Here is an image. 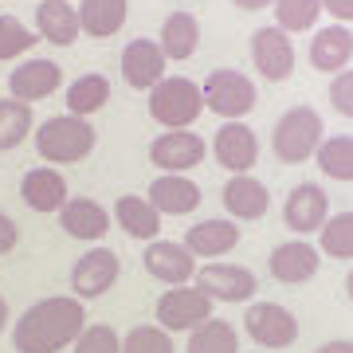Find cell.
I'll list each match as a JSON object with an SVG mask.
<instances>
[{"label": "cell", "instance_id": "277c9868", "mask_svg": "<svg viewBox=\"0 0 353 353\" xmlns=\"http://www.w3.org/2000/svg\"><path fill=\"white\" fill-rule=\"evenodd\" d=\"M201 114H204V94L192 79L165 75L150 90V118L161 122L165 130H189Z\"/></svg>", "mask_w": 353, "mask_h": 353}, {"label": "cell", "instance_id": "8d00e7d4", "mask_svg": "<svg viewBox=\"0 0 353 353\" xmlns=\"http://www.w3.org/2000/svg\"><path fill=\"white\" fill-rule=\"evenodd\" d=\"M330 102H334V110L338 114L353 118V71L350 67L334 75V83H330Z\"/></svg>", "mask_w": 353, "mask_h": 353}, {"label": "cell", "instance_id": "44dd1931", "mask_svg": "<svg viewBox=\"0 0 353 353\" xmlns=\"http://www.w3.org/2000/svg\"><path fill=\"white\" fill-rule=\"evenodd\" d=\"M353 59V32L345 24H330L318 28L314 39H310V67L314 71H326V75H338L345 71Z\"/></svg>", "mask_w": 353, "mask_h": 353}, {"label": "cell", "instance_id": "836d02e7", "mask_svg": "<svg viewBox=\"0 0 353 353\" xmlns=\"http://www.w3.org/2000/svg\"><path fill=\"white\" fill-rule=\"evenodd\" d=\"M32 43H36L32 28L20 24L16 16L0 12V63H4V59H20V55H28Z\"/></svg>", "mask_w": 353, "mask_h": 353}, {"label": "cell", "instance_id": "3957f363", "mask_svg": "<svg viewBox=\"0 0 353 353\" xmlns=\"http://www.w3.org/2000/svg\"><path fill=\"white\" fill-rule=\"evenodd\" d=\"M322 114L314 106H290L283 118L275 122V134H271V150L283 165H303L310 161L322 145Z\"/></svg>", "mask_w": 353, "mask_h": 353}, {"label": "cell", "instance_id": "f546056e", "mask_svg": "<svg viewBox=\"0 0 353 353\" xmlns=\"http://www.w3.org/2000/svg\"><path fill=\"white\" fill-rule=\"evenodd\" d=\"M318 169L334 181H353V138L338 134V138H322L318 145Z\"/></svg>", "mask_w": 353, "mask_h": 353}, {"label": "cell", "instance_id": "9c48e42d", "mask_svg": "<svg viewBox=\"0 0 353 353\" xmlns=\"http://www.w3.org/2000/svg\"><path fill=\"white\" fill-rule=\"evenodd\" d=\"M192 283L212 303H248L255 294V275L240 263H204V267H196Z\"/></svg>", "mask_w": 353, "mask_h": 353}, {"label": "cell", "instance_id": "6da1fadb", "mask_svg": "<svg viewBox=\"0 0 353 353\" xmlns=\"http://www.w3.org/2000/svg\"><path fill=\"white\" fill-rule=\"evenodd\" d=\"M87 330V306L75 294H51L39 299L12 322L16 353H59L63 345H75V338Z\"/></svg>", "mask_w": 353, "mask_h": 353}, {"label": "cell", "instance_id": "8992f818", "mask_svg": "<svg viewBox=\"0 0 353 353\" xmlns=\"http://www.w3.org/2000/svg\"><path fill=\"white\" fill-rule=\"evenodd\" d=\"M204 94V110H216L228 122H240L243 114H252L255 106V87L243 71H232V67H216L212 75L201 83Z\"/></svg>", "mask_w": 353, "mask_h": 353}, {"label": "cell", "instance_id": "ac0fdd59", "mask_svg": "<svg viewBox=\"0 0 353 353\" xmlns=\"http://www.w3.org/2000/svg\"><path fill=\"white\" fill-rule=\"evenodd\" d=\"M20 201L32 212H59L67 204V181L55 165H39L20 176Z\"/></svg>", "mask_w": 353, "mask_h": 353}, {"label": "cell", "instance_id": "ab89813d", "mask_svg": "<svg viewBox=\"0 0 353 353\" xmlns=\"http://www.w3.org/2000/svg\"><path fill=\"white\" fill-rule=\"evenodd\" d=\"M314 353H353V341H345V338L326 341V345H322V350H314Z\"/></svg>", "mask_w": 353, "mask_h": 353}, {"label": "cell", "instance_id": "5b68a950", "mask_svg": "<svg viewBox=\"0 0 353 353\" xmlns=\"http://www.w3.org/2000/svg\"><path fill=\"white\" fill-rule=\"evenodd\" d=\"M212 318V299L204 294L196 283H181L169 287L157 299V326L165 334H192V330Z\"/></svg>", "mask_w": 353, "mask_h": 353}, {"label": "cell", "instance_id": "7bdbcfd3", "mask_svg": "<svg viewBox=\"0 0 353 353\" xmlns=\"http://www.w3.org/2000/svg\"><path fill=\"white\" fill-rule=\"evenodd\" d=\"M345 294H350V303H353V271L345 275Z\"/></svg>", "mask_w": 353, "mask_h": 353}, {"label": "cell", "instance_id": "52a82bcc", "mask_svg": "<svg viewBox=\"0 0 353 353\" xmlns=\"http://www.w3.org/2000/svg\"><path fill=\"white\" fill-rule=\"evenodd\" d=\"M243 330L263 350H287L299 341V318L279 303H252L243 314Z\"/></svg>", "mask_w": 353, "mask_h": 353}, {"label": "cell", "instance_id": "1f68e13d", "mask_svg": "<svg viewBox=\"0 0 353 353\" xmlns=\"http://www.w3.org/2000/svg\"><path fill=\"white\" fill-rule=\"evenodd\" d=\"M32 134V106L16 99H0V150H16Z\"/></svg>", "mask_w": 353, "mask_h": 353}, {"label": "cell", "instance_id": "d4e9b609", "mask_svg": "<svg viewBox=\"0 0 353 353\" xmlns=\"http://www.w3.org/2000/svg\"><path fill=\"white\" fill-rule=\"evenodd\" d=\"M79 28L94 39L118 36L130 16V0H79Z\"/></svg>", "mask_w": 353, "mask_h": 353}, {"label": "cell", "instance_id": "60d3db41", "mask_svg": "<svg viewBox=\"0 0 353 353\" xmlns=\"http://www.w3.org/2000/svg\"><path fill=\"white\" fill-rule=\"evenodd\" d=\"M236 8H243V12H259V8H271L275 0H232Z\"/></svg>", "mask_w": 353, "mask_h": 353}, {"label": "cell", "instance_id": "7a4b0ae2", "mask_svg": "<svg viewBox=\"0 0 353 353\" xmlns=\"http://www.w3.org/2000/svg\"><path fill=\"white\" fill-rule=\"evenodd\" d=\"M94 141H99L94 126L87 118H75V114H55L48 122H39V130H36V153L48 165L87 161L94 153Z\"/></svg>", "mask_w": 353, "mask_h": 353}, {"label": "cell", "instance_id": "4fadbf2b", "mask_svg": "<svg viewBox=\"0 0 353 353\" xmlns=\"http://www.w3.org/2000/svg\"><path fill=\"white\" fill-rule=\"evenodd\" d=\"M165 51L157 48V39H130L122 51V79L130 90H145L150 94L165 79Z\"/></svg>", "mask_w": 353, "mask_h": 353}, {"label": "cell", "instance_id": "ba28073f", "mask_svg": "<svg viewBox=\"0 0 353 353\" xmlns=\"http://www.w3.org/2000/svg\"><path fill=\"white\" fill-rule=\"evenodd\" d=\"M118 271H122V263H118V255L110 248H90V252H83L75 259V267H71V290H75V299L79 303L102 299L118 283Z\"/></svg>", "mask_w": 353, "mask_h": 353}, {"label": "cell", "instance_id": "d590c367", "mask_svg": "<svg viewBox=\"0 0 353 353\" xmlns=\"http://www.w3.org/2000/svg\"><path fill=\"white\" fill-rule=\"evenodd\" d=\"M75 353H122V334L106 322H94L75 338Z\"/></svg>", "mask_w": 353, "mask_h": 353}, {"label": "cell", "instance_id": "83f0119b", "mask_svg": "<svg viewBox=\"0 0 353 353\" xmlns=\"http://www.w3.org/2000/svg\"><path fill=\"white\" fill-rule=\"evenodd\" d=\"M67 102V114H75V118H90V114H99L106 102H110V79L106 75H79L63 94Z\"/></svg>", "mask_w": 353, "mask_h": 353}, {"label": "cell", "instance_id": "5bb4252c", "mask_svg": "<svg viewBox=\"0 0 353 353\" xmlns=\"http://www.w3.org/2000/svg\"><path fill=\"white\" fill-rule=\"evenodd\" d=\"M212 153L232 176L252 173V165L259 161V138H255L252 126H243V122H224L212 138Z\"/></svg>", "mask_w": 353, "mask_h": 353}, {"label": "cell", "instance_id": "ffe728a7", "mask_svg": "<svg viewBox=\"0 0 353 353\" xmlns=\"http://www.w3.org/2000/svg\"><path fill=\"white\" fill-rule=\"evenodd\" d=\"M267 267H271V275H275L279 283L299 287V283H310V279L318 275L322 255H318V248H310L306 240H290V243H279L275 252H271Z\"/></svg>", "mask_w": 353, "mask_h": 353}, {"label": "cell", "instance_id": "603a6c76", "mask_svg": "<svg viewBox=\"0 0 353 353\" xmlns=\"http://www.w3.org/2000/svg\"><path fill=\"white\" fill-rule=\"evenodd\" d=\"M224 208L236 220H263L271 208V192L263 181H255L252 173H236L224 185Z\"/></svg>", "mask_w": 353, "mask_h": 353}, {"label": "cell", "instance_id": "b9f144b4", "mask_svg": "<svg viewBox=\"0 0 353 353\" xmlns=\"http://www.w3.org/2000/svg\"><path fill=\"white\" fill-rule=\"evenodd\" d=\"M8 322H12V314H8V299H4V294H0V330L8 326Z\"/></svg>", "mask_w": 353, "mask_h": 353}, {"label": "cell", "instance_id": "9a60e30c", "mask_svg": "<svg viewBox=\"0 0 353 353\" xmlns=\"http://www.w3.org/2000/svg\"><path fill=\"white\" fill-rule=\"evenodd\" d=\"M283 220H287L290 232H299V236H310L318 228L330 220V196L326 189H318L314 181H306V185H294L283 204Z\"/></svg>", "mask_w": 353, "mask_h": 353}, {"label": "cell", "instance_id": "d6986e66", "mask_svg": "<svg viewBox=\"0 0 353 353\" xmlns=\"http://www.w3.org/2000/svg\"><path fill=\"white\" fill-rule=\"evenodd\" d=\"M59 228L71 240L99 243L110 232V212L99 201H90V196H67V204L59 208Z\"/></svg>", "mask_w": 353, "mask_h": 353}, {"label": "cell", "instance_id": "7402d4cb", "mask_svg": "<svg viewBox=\"0 0 353 353\" xmlns=\"http://www.w3.org/2000/svg\"><path fill=\"white\" fill-rule=\"evenodd\" d=\"M36 32L55 48H71L83 28H79V8L71 0H39L36 4Z\"/></svg>", "mask_w": 353, "mask_h": 353}, {"label": "cell", "instance_id": "e575fe53", "mask_svg": "<svg viewBox=\"0 0 353 353\" xmlns=\"http://www.w3.org/2000/svg\"><path fill=\"white\" fill-rule=\"evenodd\" d=\"M122 353H173V338H169L161 326L141 322V326L126 330V338H122Z\"/></svg>", "mask_w": 353, "mask_h": 353}, {"label": "cell", "instance_id": "f1b7e54d", "mask_svg": "<svg viewBox=\"0 0 353 353\" xmlns=\"http://www.w3.org/2000/svg\"><path fill=\"white\" fill-rule=\"evenodd\" d=\"M189 353H240V338L224 318H208L189 334Z\"/></svg>", "mask_w": 353, "mask_h": 353}, {"label": "cell", "instance_id": "f35d334b", "mask_svg": "<svg viewBox=\"0 0 353 353\" xmlns=\"http://www.w3.org/2000/svg\"><path fill=\"white\" fill-rule=\"evenodd\" d=\"M322 12H330L338 24H353V0H322Z\"/></svg>", "mask_w": 353, "mask_h": 353}, {"label": "cell", "instance_id": "74e56055", "mask_svg": "<svg viewBox=\"0 0 353 353\" xmlns=\"http://www.w3.org/2000/svg\"><path fill=\"white\" fill-rule=\"evenodd\" d=\"M16 240H20V232H16V220L12 216L0 212V255H8L16 248Z\"/></svg>", "mask_w": 353, "mask_h": 353}, {"label": "cell", "instance_id": "4dcf8cb0", "mask_svg": "<svg viewBox=\"0 0 353 353\" xmlns=\"http://www.w3.org/2000/svg\"><path fill=\"white\" fill-rule=\"evenodd\" d=\"M318 248L330 255V259H353V212H338L330 216L326 224L318 228Z\"/></svg>", "mask_w": 353, "mask_h": 353}, {"label": "cell", "instance_id": "2e32d148", "mask_svg": "<svg viewBox=\"0 0 353 353\" xmlns=\"http://www.w3.org/2000/svg\"><path fill=\"white\" fill-rule=\"evenodd\" d=\"M63 83V71L55 59H24V63L16 67L12 75H8V90H12L16 102H39V99H51L55 90Z\"/></svg>", "mask_w": 353, "mask_h": 353}, {"label": "cell", "instance_id": "4316f807", "mask_svg": "<svg viewBox=\"0 0 353 353\" xmlns=\"http://www.w3.org/2000/svg\"><path fill=\"white\" fill-rule=\"evenodd\" d=\"M114 220H118V228L126 232V236H134V240H157V232H161V212L153 208L145 196H118V204H114Z\"/></svg>", "mask_w": 353, "mask_h": 353}, {"label": "cell", "instance_id": "e0dca14e", "mask_svg": "<svg viewBox=\"0 0 353 353\" xmlns=\"http://www.w3.org/2000/svg\"><path fill=\"white\" fill-rule=\"evenodd\" d=\"M145 201L161 216H189L201 208V185L189 181L185 173H161V176H153Z\"/></svg>", "mask_w": 353, "mask_h": 353}, {"label": "cell", "instance_id": "7c38bea8", "mask_svg": "<svg viewBox=\"0 0 353 353\" xmlns=\"http://www.w3.org/2000/svg\"><path fill=\"white\" fill-rule=\"evenodd\" d=\"M252 59H255V71L271 83H287L290 71H294V43L283 28H259L252 36Z\"/></svg>", "mask_w": 353, "mask_h": 353}, {"label": "cell", "instance_id": "d6a6232c", "mask_svg": "<svg viewBox=\"0 0 353 353\" xmlns=\"http://www.w3.org/2000/svg\"><path fill=\"white\" fill-rule=\"evenodd\" d=\"M275 28L283 32H310L322 16V0H275Z\"/></svg>", "mask_w": 353, "mask_h": 353}, {"label": "cell", "instance_id": "484cf974", "mask_svg": "<svg viewBox=\"0 0 353 353\" xmlns=\"http://www.w3.org/2000/svg\"><path fill=\"white\" fill-rule=\"evenodd\" d=\"M157 48L165 51V59H189L196 55L201 48V24H196V16L192 12H169L161 24V39H157Z\"/></svg>", "mask_w": 353, "mask_h": 353}, {"label": "cell", "instance_id": "8fae6325", "mask_svg": "<svg viewBox=\"0 0 353 353\" xmlns=\"http://www.w3.org/2000/svg\"><path fill=\"white\" fill-rule=\"evenodd\" d=\"M141 263H145V271H150L157 283H165V287L192 283V275H196V255L176 240H150Z\"/></svg>", "mask_w": 353, "mask_h": 353}, {"label": "cell", "instance_id": "30bf717a", "mask_svg": "<svg viewBox=\"0 0 353 353\" xmlns=\"http://www.w3.org/2000/svg\"><path fill=\"white\" fill-rule=\"evenodd\" d=\"M204 138L201 134H189V130H165L157 134L150 145V161L161 169V173H189L204 161Z\"/></svg>", "mask_w": 353, "mask_h": 353}, {"label": "cell", "instance_id": "cb8c5ba5", "mask_svg": "<svg viewBox=\"0 0 353 353\" xmlns=\"http://www.w3.org/2000/svg\"><path fill=\"white\" fill-rule=\"evenodd\" d=\"M240 243V228L232 224V220H201L196 228H189V236H185V248H189L196 259H220L228 255L232 248Z\"/></svg>", "mask_w": 353, "mask_h": 353}]
</instances>
